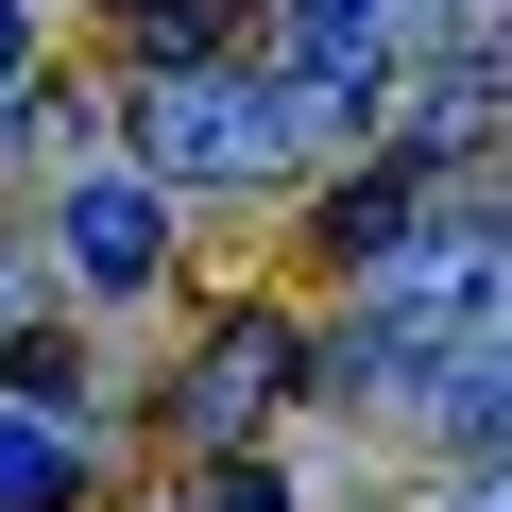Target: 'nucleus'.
Returning <instances> with one entry per match:
<instances>
[{
	"label": "nucleus",
	"mask_w": 512,
	"mask_h": 512,
	"mask_svg": "<svg viewBox=\"0 0 512 512\" xmlns=\"http://www.w3.org/2000/svg\"><path fill=\"white\" fill-rule=\"evenodd\" d=\"M52 239H69V274H86V291H154V256H171V205L103 171V188H69V222H52Z\"/></svg>",
	"instance_id": "nucleus-4"
},
{
	"label": "nucleus",
	"mask_w": 512,
	"mask_h": 512,
	"mask_svg": "<svg viewBox=\"0 0 512 512\" xmlns=\"http://www.w3.org/2000/svg\"><path fill=\"white\" fill-rule=\"evenodd\" d=\"M495 308H512V239H495V222H410L376 274H359V325H342V359H325V376H410V359H461Z\"/></svg>",
	"instance_id": "nucleus-1"
},
{
	"label": "nucleus",
	"mask_w": 512,
	"mask_h": 512,
	"mask_svg": "<svg viewBox=\"0 0 512 512\" xmlns=\"http://www.w3.org/2000/svg\"><path fill=\"white\" fill-rule=\"evenodd\" d=\"M137 137H154V171H171V188H239V171H274V154H291V137H274V103L222 86V69H171V86L137 103Z\"/></svg>",
	"instance_id": "nucleus-2"
},
{
	"label": "nucleus",
	"mask_w": 512,
	"mask_h": 512,
	"mask_svg": "<svg viewBox=\"0 0 512 512\" xmlns=\"http://www.w3.org/2000/svg\"><path fill=\"white\" fill-rule=\"evenodd\" d=\"M461 512H512V461H478V495H461Z\"/></svg>",
	"instance_id": "nucleus-11"
},
{
	"label": "nucleus",
	"mask_w": 512,
	"mask_h": 512,
	"mask_svg": "<svg viewBox=\"0 0 512 512\" xmlns=\"http://www.w3.org/2000/svg\"><path fill=\"white\" fill-rule=\"evenodd\" d=\"M18 308H35V274H18V256H0V325H18Z\"/></svg>",
	"instance_id": "nucleus-12"
},
{
	"label": "nucleus",
	"mask_w": 512,
	"mask_h": 512,
	"mask_svg": "<svg viewBox=\"0 0 512 512\" xmlns=\"http://www.w3.org/2000/svg\"><path fill=\"white\" fill-rule=\"evenodd\" d=\"M18 69H35V0H0V103H18Z\"/></svg>",
	"instance_id": "nucleus-10"
},
{
	"label": "nucleus",
	"mask_w": 512,
	"mask_h": 512,
	"mask_svg": "<svg viewBox=\"0 0 512 512\" xmlns=\"http://www.w3.org/2000/svg\"><path fill=\"white\" fill-rule=\"evenodd\" d=\"M495 86H512V52H495Z\"/></svg>",
	"instance_id": "nucleus-13"
},
{
	"label": "nucleus",
	"mask_w": 512,
	"mask_h": 512,
	"mask_svg": "<svg viewBox=\"0 0 512 512\" xmlns=\"http://www.w3.org/2000/svg\"><path fill=\"white\" fill-rule=\"evenodd\" d=\"M444 410H461L478 444H512V308H495V325H478V342L444 359Z\"/></svg>",
	"instance_id": "nucleus-7"
},
{
	"label": "nucleus",
	"mask_w": 512,
	"mask_h": 512,
	"mask_svg": "<svg viewBox=\"0 0 512 512\" xmlns=\"http://www.w3.org/2000/svg\"><path fill=\"white\" fill-rule=\"evenodd\" d=\"M205 512H291V478H256V461H222V478H205Z\"/></svg>",
	"instance_id": "nucleus-9"
},
{
	"label": "nucleus",
	"mask_w": 512,
	"mask_h": 512,
	"mask_svg": "<svg viewBox=\"0 0 512 512\" xmlns=\"http://www.w3.org/2000/svg\"><path fill=\"white\" fill-rule=\"evenodd\" d=\"M410 222H427V154H376V171H342V188L308 205V239L342 256V274H376V256H393Z\"/></svg>",
	"instance_id": "nucleus-5"
},
{
	"label": "nucleus",
	"mask_w": 512,
	"mask_h": 512,
	"mask_svg": "<svg viewBox=\"0 0 512 512\" xmlns=\"http://www.w3.org/2000/svg\"><path fill=\"white\" fill-rule=\"evenodd\" d=\"M86 478V427H52V410H0V512H52Z\"/></svg>",
	"instance_id": "nucleus-6"
},
{
	"label": "nucleus",
	"mask_w": 512,
	"mask_h": 512,
	"mask_svg": "<svg viewBox=\"0 0 512 512\" xmlns=\"http://www.w3.org/2000/svg\"><path fill=\"white\" fill-rule=\"evenodd\" d=\"M274 393H291V325H274V308H222V325H205V359L171 376V427H188V444H239Z\"/></svg>",
	"instance_id": "nucleus-3"
},
{
	"label": "nucleus",
	"mask_w": 512,
	"mask_h": 512,
	"mask_svg": "<svg viewBox=\"0 0 512 512\" xmlns=\"http://www.w3.org/2000/svg\"><path fill=\"white\" fill-rule=\"evenodd\" d=\"M393 0H291V69H359Z\"/></svg>",
	"instance_id": "nucleus-8"
}]
</instances>
